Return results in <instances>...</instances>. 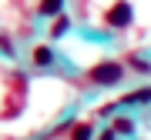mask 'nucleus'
<instances>
[{
	"label": "nucleus",
	"instance_id": "1",
	"mask_svg": "<svg viewBox=\"0 0 151 140\" xmlns=\"http://www.w3.org/2000/svg\"><path fill=\"white\" fill-rule=\"evenodd\" d=\"M91 77H94L97 83H118L121 80V67L118 64H101V67H94Z\"/></svg>",
	"mask_w": 151,
	"mask_h": 140
},
{
	"label": "nucleus",
	"instance_id": "2",
	"mask_svg": "<svg viewBox=\"0 0 151 140\" xmlns=\"http://www.w3.org/2000/svg\"><path fill=\"white\" fill-rule=\"evenodd\" d=\"M108 23L111 27H124V23H131V4H114L108 10Z\"/></svg>",
	"mask_w": 151,
	"mask_h": 140
},
{
	"label": "nucleus",
	"instance_id": "3",
	"mask_svg": "<svg viewBox=\"0 0 151 140\" xmlns=\"http://www.w3.org/2000/svg\"><path fill=\"white\" fill-rule=\"evenodd\" d=\"M57 7H60V0H44V4H40V10H44V13H54Z\"/></svg>",
	"mask_w": 151,
	"mask_h": 140
},
{
	"label": "nucleus",
	"instance_id": "4",
	"mask_svg": "<svg viewBox=\"0 0 151 140\" xmlns=\"http://www.w3.org/2000/svg\"><path fill=\"white\" fill-rule=\"evenodd\" d=\"M91 137V127H77V134H74V140H87Z\"/></svg>",
	"mask_w": 151,
	"mask_h": 140
}]
</instances>
